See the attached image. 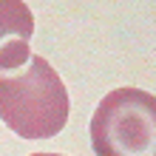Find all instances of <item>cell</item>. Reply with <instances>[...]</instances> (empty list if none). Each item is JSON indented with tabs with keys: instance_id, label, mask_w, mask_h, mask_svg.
Returning <instances> with one entry per match:
<instances>
[{
	"instance_id": "cell-3",
	"label": "cell",
	"mask_w": 156,
	"mask_h": 156,
	"mask_svg": "<svg viewBox=\"0 0 156 156\" xmlns=\"http://www.w3.org/2000/svg\"><path fill=\"white\" fill-rule=\"evenodd\" d=\"M34 14L23 0H0V71L31 62Z\"/></svg>"
},
{
	"instance_id": "cell-1",
	"label": "cell",
	"mask_w": 156,
	"mask_h": 156,
	"mask_svg": "<svg viewBox=\"0 0 156 156\" xmlns=\"http://www.w3.org/2000/svg\"><path fill=\"white\" fill-rule=\"evenodd\" d=\"M71 99L51 62L34 54L29 68L0 77V119L23 139H51L68 122Z\"/></svg>"
},
{
	"instance_id": "cell-4",
	"label": "cell",
	"mask_w": 156,
	"mask_h": 156,
	"mask_svg": "<svg viewBox=\"0 0 156 156\" xmlns=\"http://www.w3.org/2000/svg\"><path fill=\"white\" fill-rule=\"evenodd\" d=\"M31 156H62V153H31Z\"/></svg>"
},
{
	"instance_id": "cell-2",
	"label": "cell",
	"mask_w": 156,
	"mask_h": 156,
	"mask_svg": "<svg viewBox=\"0 0 156 156\" xmlns=\"http://www.w3.org/2000/svg\"><path fill=\"white\" fill-rule=\"evenodd\" d=\"M97 156H156V97L142 88H114L91 116Z\"/></svg>"
}]
</instances>
